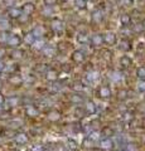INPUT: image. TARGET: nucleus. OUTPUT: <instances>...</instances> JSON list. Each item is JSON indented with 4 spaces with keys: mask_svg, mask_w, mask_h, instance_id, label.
<instances>
[{
    "mask_svg": "<svg viewBox=\"0 0 145 151\" xmlns=\"http://www.w3.org/2000/svg\"><path fill=\"white\" fill-rule=\"evenodd\" d=\"M15 141L18 144H27L28 137H27V135H24V134H19V135L15 136Z\"/></svg>",
    "mask_w": 145,
    "mask_h": 151,
    "instance_id": "obj_1",
    "label": "nucleus"
},
{
    "mask_svg": "<svg viewBox=\"0 0 145 151\" xmlns=\"http://www.w3.org/2000/svg\"><path fill=\"white\" fill-rule=\"evenodd\" d=\"M19 38H18L17 35H13V37H10V38H9V40H8V43H9V45H14V47H15V45H18V44H19Z\"/></svg>",
    "mask_w": 145,
    "mask_h": 151,
    "instance_id": "obj_2",
    "label": "nucleus"
},
{
    "mask_svg": "<svg viewBox=\"0 0 145 151\" xmlns=\"http://www.w3.org/2000/svg\"><path fill=\"white\" fill-rule=\"evenodd\" d=\"M101 146H102V147H105V149H110L112 146V144H111V141H102Z\"/></svg>",
    "mask_w": 145,
    "mask_h": 151,
    "instance_id": "obj_3",
    "label": "nucleus"
},
{
    "mask_svg": "<svg viewBox=\"0 0 145 151\" xmlns=\"http://www.w3.org/2000/svg\"><path fill=\"white\" fill-rule=\"evenodd\" d=\"M10 14H12V17H18V10L17 9H13V10H10Z\"/></svg>",
    "mask_w": 145,
    "mask_h": 151,
    "instance_id": "obj_4",
    "label": "nucleus"
},
{
    "mask_svg": "<svg viewBox=\"0 0 145 151\" xmlns=\"http://www.w3.org/2000/svg\"><path fill=\"white\" fill-rule=\"evenodd\" d=\"M4 54H5V50H4L3 48H0V59L4 57Z\"/></svg>",
    "mask_w": 145,
    "mask_h": 151,
    "instance_id": "obj_5",
    "label": "nucleus"
},
{
    "mask_svg": "<svg viewBox=\"0 0 145 151\" xmlns=\"http://www.w3.org/2000/svg\"><path fill=\"white\" fill-rule=\"evenodd\" d=\"M1 68H3V67H1V63H0V69H1Z\"/></svg>",
    "mask_w": 145,
    "mask_h": 151,
    "instance_id": "obj_6",
    "label": "nucleus"
}]
</instances>
